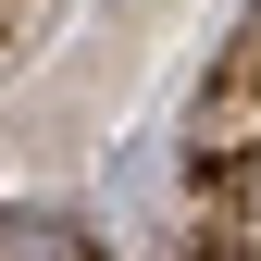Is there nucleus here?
I'll return each instance as SVG.
<instances>
[{
	"label": "nucleus",
	"mask_w": 261,
	"mask_h": 261,
	"mask_svg": "<svg viewBox=\"0 0 261 261\" xmlns=\"http://www.w3.org/2000/svg\"><path fill=\"white\" fill-rule=\"evenodd\" d=\"M0 261H87L75 224H0Z\"/></svg>",
	"instance_id": "obj_1"
}]
</instances>
